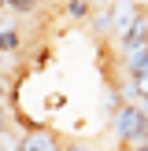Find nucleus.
<instances>
[{"mask_svg": "<svg viewBox=\"0 0 148 151\" xmlns=\"http://www.w3.org/2000/svg\"><path fill=\"white\" fill-rule=\"evenodd\" d=\"M111 133L122 147H137V144H148V118L141 114V107L133 103H122V107L111 114Z\"/></svg>", "mask_w": 148, "mask_h": 151, "instance_id": "obj_1", "label": "nucleus"}, {"mask_svg": "<svg viewBox=\"0 0 148 151\" xmlns=\"http://www.w3.org/2000/svg\"><path fill=\"white\" fill-rule=\"evenodd\" d=\"M141 19H144V11H141L137 0H111V26H115V41H118L122 33H130Z\"/></svg>", "mask_w": 148, "mask_h": 151, "instance_id": "obj_2", "label": "nucleus"}, {"mask_svg": "<svg viewBox=\"0 0 148 151\" xmlns=\"http://www.w3.org/2000/svg\"><path fill=\"white\" fill-rule=\"evenodd\" d=\"M15 151H59V140L52 129H41V125H33V129H26L19 137V144Z\"/></svg>", "mask_w": 148, "mask_h": 151, "instance_id": "obj_3", "label": "nucleus"}, {"mask_svg": "<svg viewBox=\"0 0 148 151\" xmlns=\"http://www.w3.org/2000/svg\"><path fill=\"white\" fill-rule=\"evenodd\" d=\"M144 44H148V19H141L137 26L130 29V33H122V37H118V52H122V55H126V52L144 48Z\"/></svg>", "mask_w": 148, "mask_h": 151, "instance_id": "obj_4", "label": "nucleus"}, {"mask_svg": "<svg viewBox=\"0 0 148 151\" xmlns=\"http://www.w3.org/2000/svg\"><path fill=\"white\" fill-rule=\"evenodd\" d=\"M89 26H93V33H96V37H115V26H111V4L93 7V15H89Z\"/></svg>", "mask_w": 148, "mask_h": 151, "instance_id": "obj_5", "label": "nucleus"}, {"mask_svg": "<svg viewBox=\"0 0 148 151\" xmlns=\"http://www.w3.org/2000/svg\"><path fill=\"white\" fill-rule=\"evenodd\" d=\"M122 66H126V78H141V74H148V44L137 52H126L122 55Z\"/></svg>", "mask_w": 148, "mask_h": 151, "instance_id": "obj_6", "label": "nucleus"}, {"mask_svg": "<svg viewBox=\"0 0 148 151\" xmlns=\"http://www.w3.org/2000/svg\"><path fill=\"white\" fill-rule=\"evenodd\" d=\"M22 48V29L19 26H0V52L11 55V52Z\"/></svg>", "mask_w": 148, "mask_h": 151, "instance_id": "obj_7", "label": "nucleus"}, {"mask_svg": "<svg viewBox=\"0 0 148 151\" xmlns=\"http://www.w3.org/2000/svg\"><path fill=\"white\" fill-rule=\"evenodd\" d=\"M63 15L74 19V22H81V19L93 15V4H89V0H67V4H63Z\"/></svg>", "mask_w": 148, "mask_h": 151, "instance_id": "obj_8", "label": "nucleus"}, {"mask_svg": "<svg viewBox=\"0 0 148 151\" xmlns=\"http://www.w3.org/2000/svg\"><path fill=\"white\" fill-rule=\"evenodd\" d=\"M7 7H11L15 15H33L37 11V0H7Z\"/></svg>", "mask_w": 148, "mask_h": 151, "instance_id": "obj_9", "label": "nucleus"}, {"mask_svg": "<svg viewBox=\"0 0 148 151\" xmlns=\"http://www.w3.org/2000/svg\"><path fill=\"white\" fill-rule=\"evenodd\" d=\"M130 85H133V92H137V100H148V74L130 78ZM137 100H133V103H137Z\"/></svg>", "mask_w": 148, "mask_h": 151, "instance_id": "obj_10", "label": "nucleus"}, {"mask_svg": "<svg viewBox=\"0 0 148 151\" xmlns=\"http://www.w3.org/2000/svg\"><path fill=\"white\" fill-rule=\"evenodd\" d=\"M59 151H89L85 144H59Z\"/></svg>", "mask_w": 148, "mask_h": 151, "instance_id": "obj_11", "label": "nucleus"}, {"mask_svg": "<svg viewBox=\"0 0 148 151\" xmlns=\"http://www.w3.org/2000/svg\"><path fill=\"white\" fill-rule=\"evenodd\" d=\"M7 133V114H4V103H0V137Z\"/></svg>", "mask_w": 148, "mask_h": 151, "instance_id": "obj_12", "label": "nucleus"}, {"mask_svg": "<svg viewBox=\"0 0 148 151\" xmlns=\"http://www.w3.org/2000/svg\"><path fill=\"white\" fill-rule=\"evenodd\" d=\"M133 151H148V144H137V147H133Z\"/></svg>", "mask_w": 148, "mask_h": 151, "instance_id": "obj_13", "label": "nucleus"}, {"mask_svg": "<svg viewBox=\"0 0 148 151\" xmlns=\"http://www.w3.org/2000/svg\"><path fill=\"white\" fill-rule=\"evenodd\" d=\"M4 7H7V0H0V11H4Z\"/></svg>", "mask_w": 148, "mask_h": 151, "instance_id": "obj_14", "label": "nucleus"}, {"mask_svg": "<svg viewBox=\"0 0 148 151\" xmlns=\"http://www.w3.org/2000/svg\"><path fill=\"white\" fill-rule=\"evenodd\" d=\"M0 151H11V147H0Z\"/></svg>", "mask_w": 148, "mask_h": 151, "instance_id": "obj_15", "label": "nucleus"}]
</instances>
